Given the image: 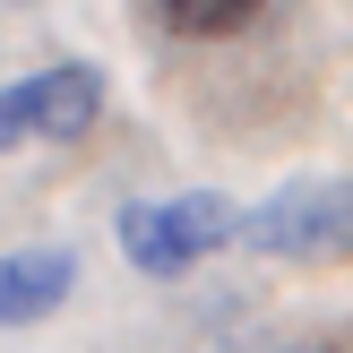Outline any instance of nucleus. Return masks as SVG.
Listing matches in <instances>:
<instances>
[{
	"label": "nucleus",
	"instance_id": "obj_5",
	"mask_svg": "<svg viewBox=\"0 0 353 353\" xmlns=\"http://www.w3.org/2000/svg\"><path fill=\"white\" fill-rule=\"evenodd\" d=\"M155 9H164L172 34H241L268 0H155Z\"/></svg>",
	"mask_w": 353,
	"mask_h": 353
},
{
	"label": "nucleus",
	"instance_id": "obj_1",
	"mask_svg": "<svg viewBox=\"0 0 353 353\" xmlns=\"http://www.w3.org/2000/svg\"><path fill=\"white\" fill-rule=\"evenodd\" d=\"M241 207L216 190H181V199H138L121 207V259L138 276H190L199 259H216L224 241H241Z\"/></svg>",
	"mask_w": 353,
	"mask_h": 353
},
{
	"label": "nucleus",
	"instance_id": "obj_3",
	"mask_svg": "<svg viewBox=\"0 0 353 353\" xmlns=\"http://www.w3.org/2000/svg\"><path fill=\"white\" fill-rule=\"evenodd\" d=\"M95 112H103V78L86 61H52V69H34V78H17V86H0V155L9 147H26V138H86L95 130Z\"/></svg>",
	"mask_w": 353,
	"mask_h": 353
},
{
	"label": "nucleus",
	"instance_id": "obj_4",
	"mask_svg": "<svg viewBox=\"0 0 353 353\" xmlns=\"http://www.w3.org/2000/svg\"><path fill=\"white\" fill-rule=\"evenodd\" d=\"M69 285H78V250H9L0 259V327H34L52 319V310L69 302Z\"/></svg>",
	"mask_w": 353,
	"mask_h": 353
},
{
	"label": "nucleus",
	"instance_id": "obj_2",
	"mask_svg": "<svg viewBox=\"0 0 353 353\" xmlns=\"http://www.w3.org/2000/svg\"><path fill=\"white\" fill-rule=\"evenodd\" d=\"M241 241L268 259H353V172H327V181H285L276 199H259V216L241 224Z\"/></svg>",
	"mask_w": 353,
	"mask_h": 353
}]
</instances>
